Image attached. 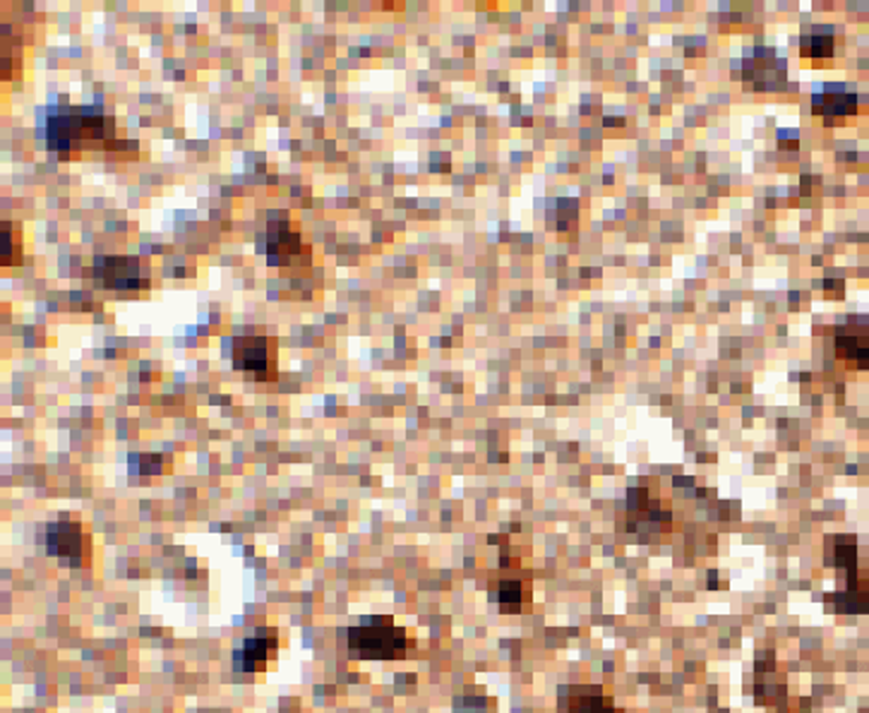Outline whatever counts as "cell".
<instances>
[{"label":"cell","mask_w":869,"mask_h":713,"mask_svg":"<svg viewBox=\"0 0 869 713\" xmlns=\"http://www.w3.org/2000/svg\"><path fill=\"white\" fill-rule=\"evenodd\" d=\"M46 142L51 150L68 154L73 150H123L135 147L130 142L116 140L113 118L101 116V111L68 109L46 121Z\"/></svg>","instance_id":"cell-1"},{"label":"cell","mask_w":869,"mask_h":713,"mask_svg":"<svg viewBox=\"0 0 869 713\" xmlns=\"http://www.w3.org/2000/svg\"><path fill=\"white\" fill-rule=\"evenodd\" d=\"M406 646H408L406 629L394 625V619L387 615L365 617L361 625L349 629V654L353 658H373V660L404 658Z\"/></svg>","instance_id":"cell-2"},{"label":"cell","mask_w":869,"mask_h":713,"mask_svg":"<svg viewBox=\"0 0 869 713\" xmlns=\"http://www.w3.org/2000/svg\"><path fill=\"white\" fill-rule=\"evenodd\" d=\"M233 365L248 380L274 382L276 370V339L267 334H245L233 339Z\"/></svg>","instance_id":"cell-3"},{"label":"cell","mask_w":869,"mask_h":713,"mask_svg":"<svg viewBox=\"0 0 869 713\" xmlns=\"http://www.w3.org/2000/svg\"><path fill=\"white\" fill-rule=\"evenodd\" d=\"M42 534V544L51 558H58L68 567H82L89 564L91 558V540L82 531V524L77 522H51L38 528Z\"/></svg>","instance_id":"cell-4"},{"label":"cell","mask_w":869,"mask_h":713,"mask_svg":"<svg viewBox=\"0 0 869 713\" xmlns=\"http://www.w3.org/2000/svg\"><path fill=\"white\" fill-rule=\"evenodd\" d=\"M95 279L111 290H144L150 288V264L142 257L101 255L95 260Z\"/></svg>","instance_id":"cell-5"},{"label":"cell","mask_w":869,"mask_h":713,"mask_svg":"<svg viewBox=\"0 0 869 713\" xmlns=\"http://www.w3.org/2000/svg\"><path fill=\"white\" fill-rule=\"evenodd\" d=\"M745 85L755 91H779L785 87L788 68L779 51L755 46L745 58Z\"/></svg>","instance_id":"cell-6"},{"label":"cell","mask_w":869,"mask_h":713,"mask_svg":"<svg viewBox=\"0 0 869 713\" xmlns=\"http://www.w3.org/2000/svg\"><path fill=\"white\" fill-rule=\"evenodd\" d=\"M267 255L272 267H286L300 255H308V248H302L298 227L288 217V211H272L267 223Z\"/></svg>","instance_id":"cell-7"},{"label":"cell","mask_w":869,"mask_h":713,"mask_svg":"<svg viewBox=\"0 0 869 713\" xmlns=\"http://www.w3.org/2000/svg\"><path fill=\"white\" fill-rule=\"evenodd\" d=\"M834 347L838 361L853 370H869V322L865 315L848 317L846 325L836 327Z\"/></svg>","instance_id":"cell-8"},{"label":"cell","mask_w":869,"mask_h":713,"mask_svg":"<svg viewBox=\"0 0 869 713\" xmlns=\"http://www.w3.org/2000/svg\"><path fill=\"white\" fill-rule=\"evenodd\" d=\"M627 507H629V528L637 534H661L668 531L673 524V514L651 500L647 487H631L627 493Z\"/></svg>","instance_id":"cell-9"},{"label":"cell","mask_w":869,"mask_h":713,"mask_svg":"<svg viewBox=\"0 0 869 713\" xmlns=\"http://www.w3.org/2000/svg\"><path fill=\"white\" fill-rule=\"evenodd\" d=\"M274 627H260L255 637H248L233 654V668L239 672H262L279 649V637Z\"/></svg>","instance_id":"cell-10"},{"label":"cell","mask_w":869,"mask_h":713,"mask_svg":"<svg viewBox=\"0 0 869 713\" xmlns=\"http://www.w3.org/2000/svg\"><path fill=\"white\" fill-rule=\"evenodd\" d=\"M824 558H826V564L836 567V570L848 572L850 584L843 593H862L858 586H855V570H858V540H855L853 534L828 536L826 548H824Z\"/></svg>","instance_id":"cell-11"},{"label":"cell","mask_w":869,"mask_h":713,"mask_svg":"<svg viewBox=\"0 0 869 713\" xmlns=\"http://www.w3.org/2000/svg\"><path fill=\"white\" fill-rule=\"evenodd\" d=\"M812 113L826 118L828 123L832 118H850L858 113V97L843 87H824V91L812 97Z\"/></svg>","instance_id":"cell-12"},{"label":"cell","mask_w":869,"mask_h":713,"mask_svg":"<svg viewBox=\"0 0 869 713\" xmlns=\"http://www.w3.org/2000/svg\"><path fill=\"white\" fill-rule=\"evenodd\" d=\"M562 713H623L620 709H615L613 699L601 694V690H588V694H572L568 699V706Z\"/></svg>","instance_id":"cell-13"},{"label":"cell","mask_w":869,"mask_h":713,"mask_svg":"<svg viewBox=\"0 0 869 713\" xmlns=\"http://www.w3.org/2000/svg\"><path fill=\"white\" fill-rule=\"evenodd\" d=\"M0 264L3 267H18L22 262V233L20 223L3 221L0 223Z\"/></svg>","instance_id":"cell-14"},{"label":"cell","mask_w":869,"mask_h":713,"mask_svg":"<svg viewBox=\"0 0 869 713\" xmlns=\"http://www.w3.org/2000/svg\"><path fill=\"white\" fill-rule=\"evenodd\" d=\"M802 58H832L834 56V34L824 26H814L800 42Z\"/></svg>","instance_id":"cell-15"},{"label":"cell","mask_w":869,"mask_h":713,"mask_svg":"<svg viewBox=\"0 0 869 713\" xmlns=\"http://www.w3.org/2000/svg\"><path fill=\"white\" fill-rule=\"evenodd\" d=\"M497 599L505 613H519L524 601L529 599V586L521 579H503L497 589Z\"/></svg>","instance_id":"cell-16"},{"label":"cell","mask_w":869,"mask_h":713,"mask_svg":"<svg viewBox=\"0 0 869 713\" xmlns=\"http://www.w3.org/2000/svg\"><path fill=\"white\" fill-rule=\"evenodd\" d=\"M20 39L12 36L10 26H3V79H8V83L20 75Z\"/></svg>","instance_id":"cell-17"},{"label":"cell","mask_w":869,"mask_h":713,"mask_svg":"<svg viewBox=\"0 0 869 713\" xmlns=\"http://www.w3.org/2000/svg\"><path fill=\"white\" fill-rule=\"evenodd\" d=\"M162 454H130V471L133 473H162L164 471Z\"/></svg>","instance_id":"cell-18"}]
</instances>
